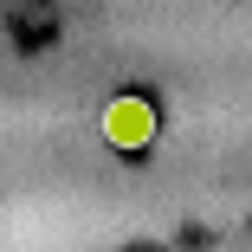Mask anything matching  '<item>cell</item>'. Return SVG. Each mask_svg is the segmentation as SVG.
I'll return each instance as SVG.
<instances>
[{
  "instance_id": "cell-1",
  "label": "cell",
  "mask_w": 252,
  "mask_h": 252,
  "mask_svg": "<svg viewBox=\"0 0 252 252\" xmlns=\"http://www.w3.org/2000/svg\"><path fill=\"white\" fill-rule=\"evenodd\" d=\"M104 142L110 149H123V156H142L149 142H156V129H162V117H156V104L149 97H136V91H123V97H110L104 104Z\"/></svg>"
}]
</instances>
